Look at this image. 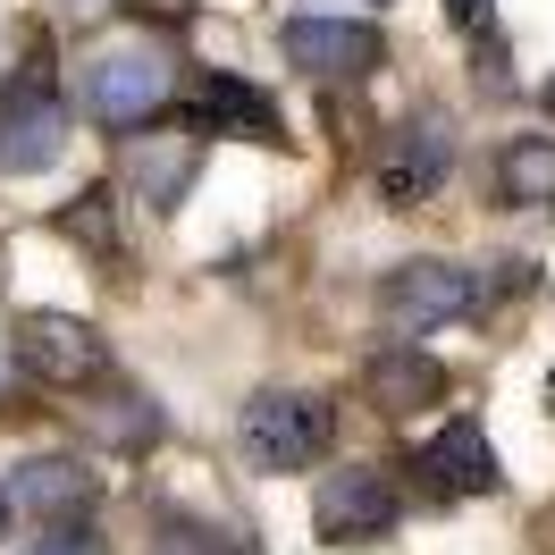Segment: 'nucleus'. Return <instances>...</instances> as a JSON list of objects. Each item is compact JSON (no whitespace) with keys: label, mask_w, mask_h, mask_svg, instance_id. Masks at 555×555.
<instances>
[{"label":"nucleus","mask_w":555,"mask_h":555,"mask_svg":"<svg viewBox=\"0 0 555 555\" xmlns=\"http://www.w3.org/2000/svg\"><path fill=\"white\" fill-rule=\"evenodd\" d=\"M236 438H244V454H253L261 472H304V463L328 454L337 413H328V396H304V387H261V396L244 404Z\"/></svg>","instance_id":"obj_1"},{"label":"nucleus","mask_w":555,"mask_h":555,"mask_svg":"<svg viewBox=\"0 0 555 555\" xmlns=\"http://www.w3.org/2000/svg\"><path fill=\"white\" fill-rule=\"evenodd\" d=\"M9 514H17V505H9V480H0V539H9Z\"/></svg>","instance_id":"obj_20"},{"label":"nucleus","mask_w":555,"mask_h":555,"mask_svg":"<svg viewBox=\"0 0 555 555\" xmlns=\"http://www.w3.org/2000/svg\"><path fill=\"white\" fill-rule=\"evenodd\" d=\"M379 9H387V0H379Z\"/></svg>","instance_id":"obj_22"},{"label":"nucleus","mask_w":555,"mask_h":555,"mask_svg":"<svg viewBox=\"0 0 555 555\" xmlns=\"http://www.w3.org/2000/svg\"><path fill=\"white\" fill-rule=\"evenodd\" d=\"M278 51L295 60V76L312 85H353V76L379 68V26L371 17H286Z\"/></svg>","instance_id":"obj_7"},{"label":"nucleus","mask_w":555,"mask_h":555,"mask_svg":"<svg viewBox=\"0 0 555 555\" xmlns=\"http://www.w3.org/2000/svg\"><path fill=\"white\" fill-rule=\"evenodd\" d=\"M9 505L51 521V530H76V521L102 505V480H93V463H76V454H35V463L9 480Z\"/></svg>","instance_id":"obj_9"},{"label":"nucleus","mask_w":555,"mask_h":555,"mask_svg":"<svg viewBox=\"0 0 555 555\" xmlns=\"http://www.w3.org/2000/svg\"><path fill=\"white\" fill-rule=\"evenodd\" d=\"M76 102L93 109L102 127L135 135L152 109H169V60H160V51H143V42L93 51V60H85V76H76Z\"/></svg>","instance_id":"obj_3"},{"label":"nucleus","mask_w":555,"mask_h":555,"mask_svg":"<svg viewBox=\"0 0 555 555\" xmlns=\"http://www.w3.org/2000/svg\"><path fill=\"white\" fill-rule=\"evenodd\" d=\"M421 480L438 488V496H496V488H505V463H496V447L480 438V421H447V429L421 447Z\"/></svg>","instance_id":"obj_10"},{"label":"nucleus","mask_w":555,"mask_h":555,"mask_svg":"<svg viewBox=\"0 0 555 555\" xmlns=\"http://www.w3.org/2000/svg\"><path fill=\"white\" fill-rule=\"evenodd\" d=\"M60 236H76L85 253H118V203H109V185H85L76 203H60Z\"/></svg>","instance_id":"obj_15"},{"label":"nucleus","mask_w":555,"mask_h":555,"mask_svg":"<svg viewBox=\"0 0 555 555\" xmlns=\"http://www.w3.org/2000/svg\"><path fill=\"white\" fill-rule=\"evenodd\" d=\"M109 9H118V17H135V26H185L203 0H109Z\"/></svg>","instance_id":"obj_17"},{"label":"nucleus","mask_w":555,"mask_h":555,"mask_svg":"<svg viewBox=\"0 0 555 555\" xmlns=\"http://www.w3.org/2000/svg\"><path fill=\"white\" fill-rule=\"evenodd\" d=\"M102 438H109V447H127V454L152 447V438H160V413H152V396H118V404L102 413Z\"/></svg>","instance_id":"obj_16"},{"label":"nucleus","mask_w":555,"mask_h":555,"mask_svg":"<svg viewBox=\"0 0 555 555\" xmlns=\"http://www.w3.org/2000/svg\"><path fill=\"white\" fill-rule=\"evenodd\" d=\"M194 118H203L210 135H219V127H228V135H286L278 102L261 93V85H244L236 68H203L194 76Z\"/></svg>","instance_id":"obj_12"},{"label":"nucleus","mask_w":555,"mask_h":555,"mask_svg":"<svg viewBox=\"0 0 555 555\" xmlns=\"http://www.w3.org/2000/svg\"><path fill=\"white\" fill-rule=\"evenodd\" d=\"M447 169H454V127L438 118V109H421V118H404V127H396V143H387L379 194H387L396 210H413V203H429V194L447 185Z\"/></svg>","instance_id":"obj_8"},{"label":"nucleus","mask_w":555,"mask_h":555,"mask_svg":"<svg viewBox=\"0 0 555 555\" xmlns=\"http://www.w3.org/2000/svg\"><path fill=\"white\" fill-rule=\"evenodd\" d=\"M496 194H505L514 210H547L555 203V135L496 143Z\"/></svg>","instance_id":"obj_14"},{"label":"nucleus","mask_w":555,"mask_h":555,"mask_svg":"<svg viewBox=\"0 0 555 555\" xmlns=\"http://www.w3.org/2000/svg\"><path fill=\"white\" fill-rule=\"evenodd\" d=\"M480 304V278L454 270V261H404V270L379 278V320L396 346H421L429 328H447V320H463Z\"/></svg>","instance_id":"obj_4"},{"label":"nucleus","mask_w":555,"mask_h":555,"mask_svg":"<svg viewBox=\"0 0 555 555\" xmlns=\"http://www.w3.org/2000/svg\"><path fill=\"white\" fill-rule=\"evenodd\" d=\"M396 521H404V496H396V480L371 472V463H346V472H328V480L312 488V530L328 547H371Z\"/></svg>","instance_id":"obj_5"},{"label":"nucleus","mask_w":555,"mask_h":555,"mask_svg":"<svg viewBox=\"0 0 555 555\" xmlns=\"http://www.w3.org/2000/svg\"><path fill=\"white\" fill-rule=\"evenodd\" d=\"M194 177H203V143L194 135H135L127 143V185H135L143 210H177Z\"/></svg>","instance_id":"obj_11"},{"label":"nucleus","mask_w":555,"mask_h":555,"mask_svg":"<svg viewBox=\"0 0 555 555\" xmlns=\"http://www.w3.org/2000/svg\"><path fill=\"white\" fill-rule=\"evenodd\" d=\"M17 362H26L42 387H93V379H109L102 328L76 320V312H26V320H17Z\"/></svg>","instance_id":"obj_6"},{"label":"nucleus","mask_w":555,"mask_h":555,"mask_svg":"<svg viewBox=\"0 0 555 555\" xmlns=\"http://www.w3.org/2000/svg\"><path fill=\"white\" fill-rule=\"evenodd\" d=\"M447 17L463 35H488V26H496V0H447Z\"/></svg>","instance_id":"obj_18"},{"label":"nucleus","mask_w":555,"mask_h":555,"mask_svg":"<svg viewBox=\"0 0 555 555\" xmlns=\"http://www.w3.org/2000/svg\"><path fill=\"white\" fill-rule=\"evenodd\" d=\"M35 555H102V547H93V539H85V530H51V539H42Z\"/></svg>","instance_id":"obj_19"},{"label":"nucleus","mask_w":555,"mask_h":555,"mask_svg":"<svg viewBox=\"0 0 555 555\" xmlns=\"http://www.w3.org/2000/svg\"><path fill=\"white\" fill-rule=\"evenodd\" d=\"M60 143H68V102H60V85L51 68H17L0 85V169L9 177H42L60 160Z\"/></svg>","instance_id":"obj_2"},{"label":"nucleus","mask_w":555,"mask_h":555,"mask_svg":"<svg viewBox=\"0 0 555 555\" xmlns=\"http://www.w3.org/2000/svg\"><path fill=\"white\" fill-rule=\"evenodd\" d=\"M539 102H547V118H555V76H547V93H539Z\"/></svg>","instance_id":"obj_21"},{"label":"nucleus","mask_w":555,"mask_h":555,"mask_svg":"<svg viewBox=\"0 0 555 555\" xmlns=\"http://www.w3.org/2000/svg\"><path fill=\"white\" fill-rule=\"evenodd\" d=\"M362 387H371L379 413H429V404L447 396V371H438L421 346H379L371 371H362Z\"/></svg>","instance_id":"obj_13"}]
</instances>
